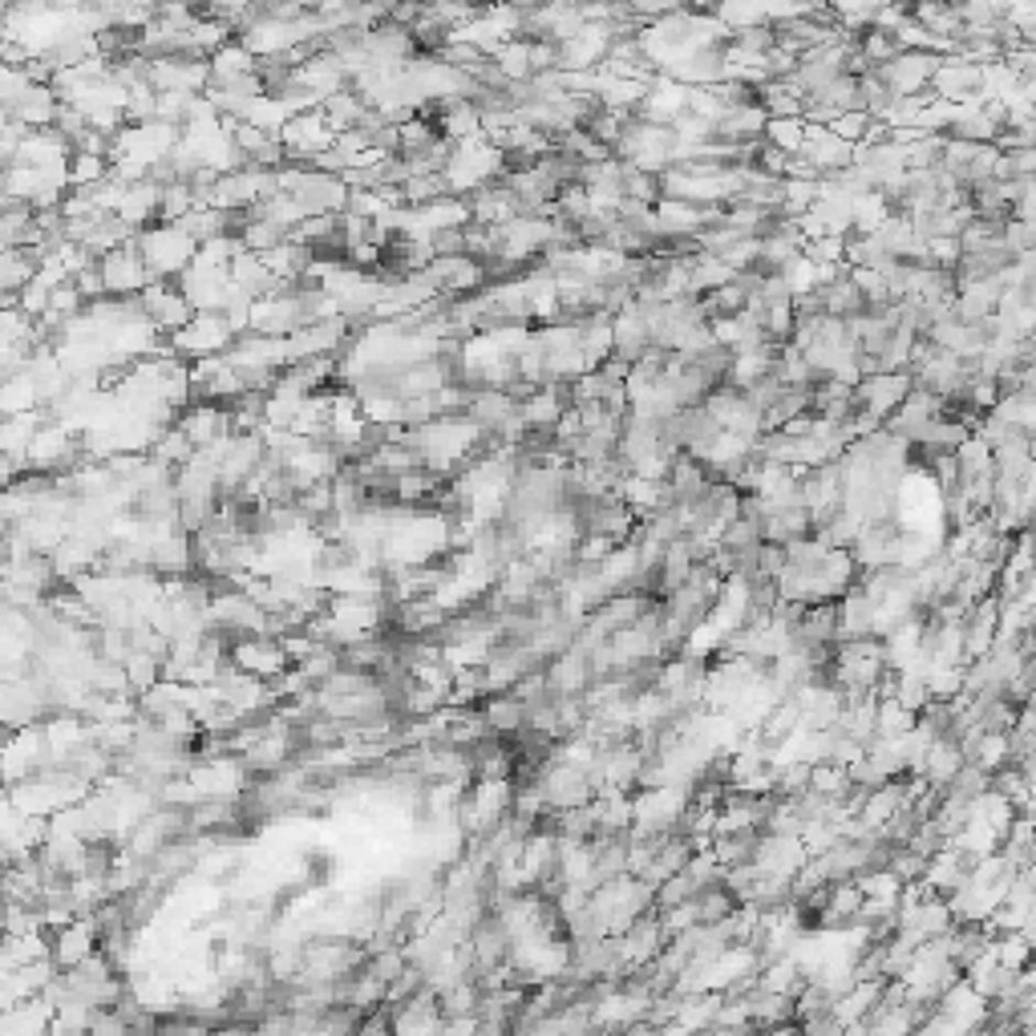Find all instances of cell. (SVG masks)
<instances>
[{
    "label": "cell",
    "instance_id": "9c48e42d",
    "mask_svg": "<svg viewBox=\"0 0 1036 1036\" xmlns=\"http://www.w3.org/2000/svg\"><path fill=\"white\" fill-rule=\"evenodd\" d=\"M94 956H101V924L94 915H77L74 924L53 936V963L62 972H77Z\"/></svg>",
    "mask_w": 1036,
    "mask_h": 1036
},
{
    "label": "cell",
    "instance_id": "f546056e",
    "mask_svg": "<svg viewBox=\"0 0 1036 1036\" xmlns=\"http://www.w3.org/2000/svg\"><path fill=\"white\" fill-rule=\"evenodd\" d=\"M17 308H21L25 316H33V320H41V316L53 308V287L41 284V280H33L25 292H17Z\"/></svg>",
    "mask_w": 1036,
    "mask_h": 1036
},
{
    "label": "cell",
    "instance_id": "d4e9b609",
    "mask_svg": "<svg viewBox=\"0 0 1036 1036\" xmlns=\"http://www.w3.org/2000/svg\"><path fill=\"white\" fill-rule=\"evenodd\" d=\"M765 142L782 154H801L806 151V118H770L765 126Z\"/></svg>",
    "mask_w": 1036,
    "mask_h": 1036
},
{
    "label": "cell",
    "instance_id": "f1b7e54d",
    "mask_svg": "<svg viewBox=\"0 0 1036 1036\" xmlns=\"http://www.w3.org/2000/svg\"><path fill=\"white\" fill-rule=\"evenodd\" d=\"M871 122L874 118L866 110H847L830 122V134L842 138V142H850V146H859L862 138H866V130H871Z\"/></svg>",
    "mask_w": 1036,
    "mask_h": 1036
},
{
    "label": "cell",
    "instance_id": "4dcf8cb0",
    "mask_svg": "<svg viewBox=\"0 0 1036 1036\" xmlns=\"http://www.w3.org/2000/svg\"><path fill=\"white\" fill-rule=\"evenodd\" d=\"M86 308H89V304L81 301V292H77L74 280H69V284H62V287H53V308H50V313L65 316V320H74V316H81Z\"/></svg>",
    "mask_w": 1036,
    "mask_h": 1036
},
{
    "label": "cell",
    "instance_id": "cb8c5ba5",
    "mask_svg": "<svg viewBox=\"0 0 1036 1036\" xmlns=\"http://www.w3.org/2000/svg\"><path fill=\"white\" fill-rule=\"evenodd\" d=\"M151 320H154V328H159V332L171 340V337H178V332H183L190 320H195V308H190V301L175 287V292H171V296H166V301L151 313Z\"/></svg>",
    "mask_w": 1036,
    "mask_h": 1036
},
{
    "label": "cell",
    "instance_id": "ba28073f",
    "mask_svg": "<svg viewBox=\"0 0 1036 1036\" xmlns=\"http://www.w3.org/2000/svg\"><path fill=\"white\" fill-rule=\"evenodd\" d=\"M912 373H874L854 389V401H859V410L871 413L874 422H891L903 410V401L912 397Z\"/></svg>",
    "mask_w": 1036,
    "mask_h": 1036
},
{
    "label": "cell",
    "instance_id": "9a60e30c",
    "mask_svg": "<svg viewBox=\"0 0 1036 1036\" xmlns=\"http://www.w3.org/2000/svg\"><path fill=\"white\" fill-rule=\"evenodd\" d=\"M482 717H487V729L490 737H499V741H506V737H519L526 733V717H531V709H526L523 700L514 697V693H502V697H487L482 705Z\"/></svg>",
    "mask_w": 1036,
    "mask_h": 1036
},
{
    "label": "cell",
    "instance_id": "4316f807",
    "mask_svg": "<svg viewBox=\"0 0 1036 1036\" xmlns=\"http://www.w3.org/2000/svg\"><path fill=\"white\" fill-rule=\"evenodd\" d=\"M397 130H401V154H422V151L434 146L437 138H441V130H437L429 118H422V113L410 118V122H401Z\"/></svg>",
    "mask_w": 1036,
    "mask_h": 1036
},
{
    "label": "cell",
    "instance_id": "44dd1931",
    "mask_svg": "<svg viewBox=\"0 0 1036 1036\" xmlns=\"http://www.w3.org/2000/svg\"><path fill=\"white\" fill-rule=\"evenodd\" d=\"M239 239H243V248L255 251V255H268V251H275L280 243H287V231H280L275 223H268V219H260V215H239L236 223Z\"/></svg>",
    "mask_w": 1036,
    "mask_h": 1036
},
{
    "label": "cell",
    "instance_id": "3957f363",
    "mask_svg": "<svg viewBox=\"0 0 1036 1036\" xmlns=\"http://www.w3.org/2000/svg\"><path fill=\"white\" fill-rule=\"evenodd\" d=\"M236 345V332L227 325L223 313H199L178 337L166 340V349L175 357H190V361H203V357H227Z\"/></svg>",
    "mask_w": 1036,
    "mask_h": 1036
},
{
    "label": "cell",
    "instance_id": "277c9868",
    "mask_svg": "<svg viewBox=\"0 0 1036 1036\" xmlns=\"http://www.w3.org/2000/svg\"><path fill=\"white\" fill-rule=\"evenodd\" d=\"M231 668H239L243 676H255V680H280L284 673H292V656H287L284 640L272 636H236L231 640Z\"/></svg>",
    "mask_w": 1036,
    "mask_h": 1036
},
{
    "label": "cell",
    "instance_id": "e0dca14e",
    "mask_svg": "<svg viewBox=\"0 0 1036 1036\" xmlns=\"http://www.w3.org/2000/svg\"><path fill=\"white\" fill-rule=\"evenodd\" d=\"M41 272V255L29 248H4V255H0V287H4V296H17V292H25L33 280H37Z\"/></svg>",
    "mask_w": 1036,
    "mask_h": 1036
},
{
    "label": "cell",
    "instance_id": "836d02e7",
    "mask_svg": "<svg viewBox=\"0 0 1036 1036\" xmlns=\"http://www.w3.org/2000/svg\"><path fill=\"white\" fill-rule=\"evenodd\" d=\"M559 69V45L555 41H531V74Z\"/></svg>",
    "mask_w": 1036,
    "mask_h": 1036
},
{
    "label": "cell",
    "instance_id": "ffe728a7",
    "mask_svg": "<svg viewBox=\"0 0 1036 1036\" xmlns=\"http://www.w3.org/2000/svg\"><path fill=\"white\" fill-rule=\"evenodd\" d=\"M490 65L499 69L502 77H506V86H526L531 81V41H506V45H499V50L490 53Z\"/></svg>",
    "mask_w": 1036,
    "mask_h": 1036
},
{
    "label": "cell",
    "instance_id": "5bb4252c",
    "mask_svg": "<svg viewBox=\"0 0 1036 1036\" xmlns=\"http://www.w3.org/2000/svg\"><path fill=\"white\" fill-rule=\"evenodd\" d=\"M470 215L478 227H506L523 215V203L511 187H482L478 195H470Z\"/></svg>",
    "mask_w": 1036,
    "mask_h": 1036
},
{
    "label": "cell",
    "instance_id": "4fadbf2b",
    "mask_svg": "<svg viewBox=\"0 0 1036 1036\" xmlns=\"http://www.w3.org/2000/svg\"><path fill=\"white\" fill-rule=\"evenodd\" d=\"M151 571L159 579H175V575L195 571V538L187 531H175V535H163L151 547Z\"/></svg>",
    "mask_w": 1036,
    "mask_h": 1036
},
{
    "label": "cell",
    "instance_id": "1f68e13d",
    "mask_svg": "<svg viewBox=\"0 0 1036 1036\" xmlns=\"http://www.w3.org/2000/svg\"><path fill=\"white\" fill-rule=\"evenodd\" d=\"M77 292H81V301L86 304H101L106 296H110V287H106V275H101V268L94 263V268H86L81 275H74Z\"/></svg>",
    "mask_w": 1036,
    "mask_h": 1036
},
{
    "label": "cell",
    "instance_id": "d6a6232c",
    "mask_svg": "<svg viewBox=\"0 0 1036 1036\" xmlns=\"http://www.w3.org/2000/svg\"><path fill=\"white\" fill-rule=\"evenodd\" d=\"M187 106H190L187 94H159V122L183 126L187 122Z\"/></svg>",
    "mask_w": 1036,
    "mask_h": 1036
},
{
    "label": "cell",
    "instance_id": "d6986e66",
    "mask_svg": "<svg viewBox=\"0 0 1036 1036\" xmlns=\"http://www.w3.org/2000/svg\"><path fill=\"white\" fill-rule=\"evenodd\" d=\"M325 118H328V126H332V134H349V130H361V122H364V113H369V101L357 94V89H340L337 98H328L325 106Z\"/></svg>",
    "mask_w": 1036,
    "mask_h": 1036
},
{
    "label": "cell",
    "instance_id": "52a82bcc",
    "mask_svg": "<svg viewBox=\"0 0 1036 1036\" xmlns=\"http://www.w3.org/2000/svg\"><path fill=\"white\" fill-rule=\"evenodd\" d=\"M352 337V320L349 316H337V320H316V325H304L301 332L287 337V349H292V364L316 361V357H337Z\"/></svg>",
    "mask_w": 1036,
    "mask_h": 1036
},
{
    "label": "cell",
    "instance_id": "83f0119b",
    "mask_svg": "<svg viewBox=\"0 0 1036 1036\" xmlns=\"http://www.w3.org/2000/svg\"><path fill=\"white\" fill-rule=\"evenodd\" d=\"M74 190H94L98 183L110 178V159H98V154H74Z\"/></svg>",
    "mask_w": 1036,
    "mask_h": 1036
},
{
    "label": "cell",
    "instance_id": "603a6c76",
    "mask_svg": "<svg viewBox=\"0 0 1036 1036\" xmlns=\"http://www.w3.org/2000/svg\"><path fill=\"white\" fill-rule=\"evenodd\" d=\"M437 130H441V138H450V142L478 138L482 134V110H478V101H458V106H450V110H441Z\"/></svg>",
    "mask_w": 1036,
    "mask_h": 1036
},
{
    "label": "cell",
    "instance_id": "8fae6325",
    "mask_svg": "<svg viewBox=\"0 0 1036 1036\" xmlns=\"http://www.w3.org/2000/svg\"><path fill=\"white\" fill-rule=\"evenodd\" d=\"M571 410V397H567V385H543L535 389L531 397L519 401V417L531 434H550L555 437V425L563 422V413Z\"/></svg>",
    "mask_w": 1036,
    "mask_h": 1036
},
{
    "label": "cell",
    "instance_id": "2e32d148",
    "mask_svg": "<svg viewBox=\"0 0 1036 1036\" xmlns=\"http://www.w3.org/2000/svg\"><path fill=\"white\" fill-rule=\"evenodd\" d=\"M9 118L25 122L29 130H53L57 118H62V98H57L53 86H33L25 98H21V106L9 110Z\"/></svg>",
    "mask_w": 1036,
    "mask_h": 1036
},
{
    "label": "cell",
    "instance_id": "ac0fdd59",
    "mask_svg": "<svg viewBox=\"0 0 1036 1036\" xmlns=\"http://www.w3.org/2000/svg\"><path fill=\"white\" fill-rule=\"evenodd\" d=\"M0 410H4V417H21V413L45 410V397H41V385L33 381V373H17L4 381V389H0Z\"/></svg>",
    "mask_w": 1036,
    "mask_h": 1036
},
{
    "label": "cell",
    "instance_id": "7402d4cb",
    "mask_svg": "<svg viewBox=\"0 0 1036 1036\" xmlns=\"http://www.w3.org/2000/svg\"><path fill=\"white\" fill-rule=\"evenodd\" d=\"M211 74H215V81H236V77L260 74V57H255L248 45H239V37H236L227 50H219L211 57Z\"/></svg>",
    "mask_w": 1036,
    "mask_h": 1036
},
{
    "label": "cell",
    "instance_id": "484cf974",
    "mask_svg": "<svg viewBox=\"0 0 1036 1036\" xmlns=\"http://www.w3.org/2000/svg\"><path fill=\"white\" fill-rule=\"evenodd\" d=\"M195 207H203L199 195L190 183H166L163 187V211H159V223H183Z\"/></svg>",
    "mask_w": 1036,
    "mask_h": 1036
},
{
    "label": "cell",
    "instance_id": "8992f818",
    "mask_svg": "<svg viewBox=\"0 0 1036 1036\" xmlns=\"http://www.w3.org/2000/svg\"><path fill=\"white\" fill-rule=\"evenodd\" d=\"M98 268H101V275H106V287H110L113 301H138V296L154 284V275H151V268H146V260H142L138 243L98 260Z\"/></svg>",
    "mask_w": 1036,
    "mask_h": 1036
},
{
    "label": "cell",
    "instance_id": "6da1fadb",
    "mask_svg": "<svg viewBox=\"0 0 1036 1036\" xmlns=\"http://www.w3.org/2000/svg\"><path fill=\"white\" fill-rule=\"evenodd\" d=\"M134 243H138V251H142V260H146V268H151L154 280H166V284H171V280L178 284L183 272L199 260V243H195V239L175 223L146 227Z\"/></svg>",
    "mask_w": 1036,
    "mask_h": 1036
},
{
    "label": "cell",
    "instance_id": "5b68a950",
    "mask_svg": "<svg viewBox=\"0 0 1036 1036\" xmlns=\"http://www.w3.org/2000/svg\"><path fill=\"white\" fill-rule=\"evenodd\" d=\"M280 142H284V151H287V163H313V159H320V154H328L337 146V134H332L325 110H308V113H296V118L284 126Z\"/></svg>",
    "mask_w": 1036,
    "mask_h": 1036
},
{
    "label": "cell",
    "instance_id": "30bf717a",
    "mask_svg": "<svg viewBox=\"0 0 1036 1036\" xmlns=\"http://www.w3.org/2000/svg\"><path fill=\"white\" fill-rule=\"evenodd\" d=\"M389 1016H393V1036H441V1028H446L441 1000H437L429 988H425L422 996L389 1008Z\"/></svg>",
    "mask_w": 1036,
    "mask_h": 1036
},
{
    "label": "cell",
    "instance_id": "7c38bea8",
    "mask_svg": "<svg viewBox=\"0 0 1036 1036\" xmlns=\"http://www.w3.org/2000/svg\"><path fill=\"white\" fill-rule=\"evenodd\" d=\"M178 429L195 441V450H207L219 437H231V410L227 405H215V401H195L183 417H178Z\"/></svg>",
    "mask_w": 1036,
    "mask_h": 1036
},
{
    "label": "cell",
    "instance_id": "7a4b0ae2",
    "mask_svg": "<svg viewBox=\"0 0 1036 1036\" xmlns=\"http://www.w3.org/2000/svg\"><path fill=\"white\" fill-rule=\"evenodd\" d=\"M190 786L199 789L203 801H239L251 789V770L239 753H223V757H203L190 765Z\"/></svg>",
    "mask_w": 1036,
    "mask_h": 1036
}]
</instances>
